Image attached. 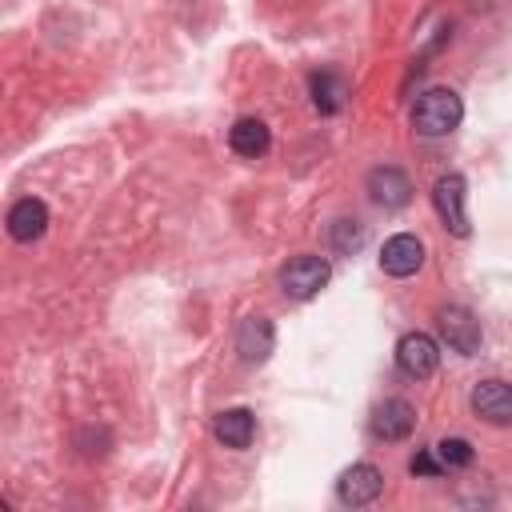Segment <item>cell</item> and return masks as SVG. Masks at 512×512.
Instances as JSON below:
<instances>
[{"label": "cell", "mask_w": 512, "mask_h": 512, "mask_svg": "<svg viewBox=\"0 0 512 512\" xmlns=\"http://www.w3.org/2000/svg\"><path fill=\"white\" fill-rule=\"evenodd\" d=\"M272 348H276L272 320L268 316H244L240 328H236V352H240V360L256 368V364H264L272 356Z\"/></svg>", "instance_id": "obj_10"}, {"label": "cell", "mask_w": 512, "mask_h": 512, "mask_svg": "<svg viewBox=\"0 0 512 512\" xmlns=\"http://www.w3.org/2000/svg\"><path fill=\"white\" fill-rule=\"evenodd\" d=\"M472 412L492 428H512V384L480 380L472 388Z\"/></svg>", "instance_id": "obj_9"}, {"label": "cell", "mask_w": 512, "mask_h": 512, "mask_svg": "<svg viewBox=\"0 0 512 512\" xmlns=\"http://www.w3.org/2000/svg\"><path fill=\"white\" fill-rule=\"evenodd\" d=\"M436 456H440V464H444V472H452V468H468L472 464V444L464 440V436H448V440H440L436 448H432Z\"/></svg>", "instance_id": "obj_16"}, {"label": "cell", "mask_w": 512, "mask_h": 512, "mask_svg": "<svg viewBox=\"0 0 512 512\" xmlns=\"http://www.w3.org/2000/svg\"><path fill=\"white\" fill-rule=\"evenodd\" d=\"M380 268H384L388 276H396V280L416 276V272L424 268V244H420V236H412V232L388 236L384 248H380Z\"/></svg>", "instance_id": "obj_8"}, {"label": "cell", "mask_w": 512, "mask_h": 512, "mask_svg": "<svg viewBox=\"0 0 512 512\" xmlns=\"http://www.w3.org/2000/svg\"><path fill=\"white\" fill-rule=\"evenodd\" d=\"M436 332H440V340H444L452 352H460V356H476L480 344H484V328H480L476 312L464 308V304H444V308L436 312Z\"/></svg>", "instance_id": "obj_2"}, {"label": "cell", "mask_w": 512, "mask_h": 512, "mask_svg": "<svg viewBox=\"0 0 512 512\" xmlns=\"http://www.w3.org/2000/svg\"><path fill=\"white\" fill-rule=\"evenodd\" d=\"M468 180L460 172H448L432 184V208L440 216V224L452 232V236H468Z\"/></svg>", "instance_id": "obj_3"}, {"label": "cell", "mask_w": 512, "mask_h": 512, "mask_svg": "<svg viewBox=\"0 0 512 512\" xmlns=\"http://www.w3.org/2000/svg\"><path fill=\"white\" fill-rule=\"evenodd\" d=\"M228 144H232L236 156H244V160H260V156L272 148V132H268L264 120H256V116H240V120L232 124V132H228Z\"/></svg>", "instance_id": "obj_14"}, {"label": "cell", "mask_w": 512, "mask_h": 512, "mask_svg": "<svg viewBox=\"0 0 512 512\" xmlns=\"http://www.w3.org/2000/svg\"><path fill=\"white\" fill-rule=\"evenodd\" d=\"M380 492H384V472H380L376 464H352V468H344L340 480H336V496H340V504H348V508H364V504H372Z\"/></svg>", "instance_id": "obj_6"}, {"label": "cell", "mask_w": 512, "mask_h": 512, "mask_svg": "<svg viewBox=\"0 0 512 512\" xmlns=\"http://www.w3.org/2000/svg\"><path fill=\"white\" fill-rule=\"evenodd\" d=\"M308 96H312V108L320 116H336L348 100V80L336 68H320V72L308 76Z\"/></svg>", "instance_id": "obj_13"}, {"label": "cell", "mask_w": 512, "mask_h": 512, "mask_svg": "<svg viewBox=\"0 0 512 512\" xmlns=\"http://www.w3.org/2000/svg\"><path fill=\"white\" fill-rule=\"evenodd\" d=\"M360 244H364V224H356V220H336L332 224V252L352 256Z\"/></svg>", "instance_id": "obj_17"}, {"label": "cell", "mask_w": 512, "mask_h": 512, "mask_svg": "<svg viewBox=\"0 0 512 512\" xmlns=\"http://www.w3.org/2000/svg\"><path fill=\"white\" fill-rule=\"evenodd\" d=\"M332 280V264L324 256H296L280 268V288L292 300H312Z\"/></svg>", "instance_id": "obj_4"}, {"label": "cell", "mask_w": 512, "mask_h": 512, "mask_svg": "<svg viewBox=\"0 0 512 512\" xmlns=\"http://www.w3.org/2000/svg\"><path fill=\"white\" fill-rule=\"evenodd\" d=\"M368 196H372L376 208L396 212V208H404L412 200V180L396 164H380V168L368 172Z\"/></svg>", "instance_id": "obj_7"}, {"label": "cell", "mask_w": 512, "mask_h": 512, "mask_svg": "<svg viewBox=\"0 0 512 512\" xmlns=\"http://www.w3.org/2000/svg\"><path fill=\"white\" fill-rule=\"evenodd\" d=\"M460 120H464V104L452 88H428L412 104V128L420 136H448L460 128Z\"/></svg>", "instance_id": "obj_1"}, {"label": "cell", "mask_w": 512, "mask_h": 512, "mask_svg": "<svg viewBox=\"0 0 512 512\" xmlns=\"http://www.w3.org/2000/svg\"><path fill=\"white\" fill-rule=\"evenodd\" d=\"M440 364V344L428 332H404L396 340V368L412 380H428Z\"/></svg>", "instance_id": "obj_5"}, {"label": "cell", "mask_w": 512, "mask_h": 512, "mask_svg": "<svg viewBox=\"0 0 512 512\" xmlns=\"http://www.w3.org/2000/svg\"><path fill=\"white\" fill-rule=\"evenodd\" d=\"M44 228H48V204H44V200L24 196V200H16V204L8 208V236H12V240L32 244V240L44 236Z\"/></svg>", "instance_id": "obj_12"}, {"label": "cell", "mask_w": 512, "mask_h": 512, "mask_svg": "<svg viewBox=\"0 0 512 512\" xmlns=\"http://www.w3.org/2000/svg\"><path fill=\"white\" fill-rule=\"evenodd\" d=\"M408 472H412V476H440L444 464H440V456H436L432 448H420V452L408 460Z\"/></svg>", "instance_id": "obj_18"}, {"label": "cell", "mask_w": 512, "mask_h": 512, "mask_svg": "<svg viewBox=\"0 0 512 512\" xmlns=\"http://www.w3.org/2000/svg\"><path fill=\"white\" fill-rule=\"evenodd\" d=\"M212 432H216V440L224 444V448H248L252 444V436H256V416H252V408H224L216 420H212Z\"/></svg>", "instance_id": "obj_15"}, {"label": "cell", "mask_w": 512, "mask_h": 512, "mask_svg": "<svg viewBox=\"0 0 512 512\" xmlns=\"http://www.w3.org/2000/svg\"><path fill=\"white\" fill-rule=\"evenodd\" d=\"M412 428H416V408H412L408 400L392 396V400L376 404V412H372V436H376V440L396 444V440H408Z\"/></svg>", "instance_id": "obj_11"}]
</instances>
